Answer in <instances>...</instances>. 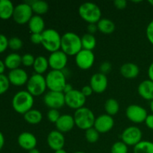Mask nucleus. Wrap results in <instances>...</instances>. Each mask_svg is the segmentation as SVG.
<instances>
[{
  "mask_svg": "<svg viewBox=\"0 0 153 153\" xmlns=\"http://www.w3.org/2000/svg\"><path fill=\"white\" fill-rule=\"evenodd\" d=\"M82 49V39L77 34L67 32L61 36V50L67 56H76Z\"/></svg>",
  "mask_w": 153,
  "mask_h": 153,
  "instance_id": "nucleus-1",
  "label": "nucleus"
},
{
  "mask_svg": "<svg viewBox=\"0 0 153 153\" xmlns=\"http://www.w3.org/2000/svg\"><path fill=\"white\" fill-rule=\"evenodd\" d=\"M34 102V97L27 91H20L15 94L11 102L13 110L23 115L32 109Z\"/></svg>",
  "mask_w": 153,
  "mask_h": 153,
  "instance_id": "nucleus-2",
  "label": "nucleus"
},
{
  "mask_svg": "<svg viewBox=\"0 0 153 153\" xmlns=\"http://www.w3.org/2000/svg\"><path fill=\"white\" fill-rule=\"evenodd\" d=\"M79 13L81 18L88 24H97L102 19L101 9L94 2L82 3L79 7Z\"/></svg>",
  "mask_w": 153,
  "mask_h": 153,
  "instance_id": "nucleus-3",
  "label": "nucleus"
},
{
  "mask_svg": "<svg viewBox=\"0 0 153 153\" xmlns=\"http://www.w3.org/2000/svg\"><path fill=\"white\" fill-rule=\"evenodd\" d=\"M73 117L76 126L85 131L94 127L96 120L94 112L87 107L76 110Z\"/></svg>",
  "mask_w": 153,
  "mask_h": 153,
  "instance_id": "nucleus-4",
  "label": "nucleus"
},
{
  "mask_svg": "<svg viewBox=\"0 0 153 153\" xmlns=\"http://www.w3.org/2000/svg\"><path fill=\"white\" fill-rule=\"evenodd\" d=\"M41 45L46 50L49 52H54L60 50L61 43V35L58 31L53 28L45 29L42 33Z\"/></svg>",
  "mask_w": 153,
  "mask_h": 153,
  "instance_id": "nucleus-5",
  "label": "nucleus"
},
{
  "mask_svg": "<svg viewBox=\"0 0 153 153\" xmlns=\"http://www.w3.org/2000/svg\"><path fill=\"white\" fill-rule=\"evenodd\" d=\"M46 86L50 91L63 92L64 86L67 84L66 75L60 70H51L46 77Z\"/></svg>",
  "mask_w": 153,
  "mask_h": 153,
  "instance_id": "nucleus-6",
  "label": "nucleus"
},
{
  "mask_svg": "<svg viewBox=\"0 0 153 153\" xmlns=\"http://www.w3.org/2000/svg\"><path fill=\"white\" fill-rule=\"evenodd\" d=\"M26 91L34 97L41 96L47 89L46 78L43 75L34 73L28 79L26 84Z\"/></svg>",
  "mask_w": 153,
  "mask_h": 153,
  "instance_id": "nucleus-7",
  "label": "nucleus"
},
{
  "mask_svg": "<svg viewBox=\"0 0 153 153\" xmlns=\"http://www.w3.org/2000/svg\"><path fill=\"white\" fill-rule=\"evenodd\" d=\"M33 16V10L31 5L27 2L20 3L15 6L13 13V19L19 25L28 23Z\"/></svg>",
  "mask_w": 153,
  "mask_h": 153,
  "instance_id": "nucleus-8",
  "label": "nucleus"
},
{
  "mask_svg": "<svg viewBox=\"0 0 153 153\" xmlns=\"http://www.w3.org/2000/svg\"><path fill=\"white\" fill-rule=\"evenodd\" d=\"M142 137L143 134L141 130L138 127L134 126L127 127L123 131L121 134L122 141L128 146H134L137 145L142 140Z\"/></svg>",
  "mask_w": 153,
  "mask_h": 153,
  "instance_id": "nucleus-9",
  "label": "nucleus"
},
{
  "mask_svg": "<svg viewBox=\"0 0 153 153\" xmlns=\"http://www.w3.org/2000/svg\"><path fill=\"white\" fill-rule=\"evenodd\" d=\"M126 115L128 120L134 123H144L148 116L147 111L142 106L138 105H130L126 108Z\"/></svg>",
  "mask_w": 153,
  "mask_h": 153,
  "instance_id": "nucleus-10",
  "label": "nucleus"
},
{
  "mask_svg": "<svg viewBox=\"0 0 153 153\" xmlns=\"http://www.w3.org/2000/svg\"><path fill=\"white\" fill-rule=\"evenodd\" d=\"M43 102L49 109L59 110L65 105V94L59 91H49L43 97Z\"/></svg>",
  "mask_w": 153,
  "mask_h": 153,
  "instance_id": "nucleus-11",
  "label": "nucleus"
},
{
  "mask_svg": "<svg viewBox=\"0 0 153 153\" xmlns=\"http://www.w3.org/2000/svg\"><path fill=\"white\" fill-rule=\"evenodd\" d=\"M86 99L82 91L73 89L70 93L65 94V105H67L70 108L76 111L85 107Z\"/></svg>",
  "mask_w": 153,
  "mask_h": 153,
  "instance_id": "nucleus-12",
  "label": "nucleus"
},
{
  "mask_svg": "<svg viewBox=\"0 0 153 153\" xmlns=\"http://www.w3.org/2000/svg\"><path fill=\"white\" fill-rule=\"evenodd\" d=\"M75 61L79 68L87 70L91 69L95 62V55L93 51L82 49L75 56Z\"/></svg>",
  "mask_w": 153,
  "mask_h": 153,
  "instance_id": "nucleus-13",
  "label": "nucleus"
},
{
  "mask_svg": "<svg viewBox=\"0 0 153 153\" xmlns=\"http://www.w3.org/2000/svg\"><path fill=\"white\" fill-rule=\"evenodd\" d=\"M49 67L52 70L63 71L68 62V56L62 50L52 52L48 58Z\"/></svg>",
  "mask_w": 153,
  "mask_h": 153,
  "instance_id": "nucleus-14",
  "label": "nucleus"
},
{
  "mask_svg": "<svg viewBox=\"0 0 153 153\" xmlns=\"http://www.w3.org/2000/svg\"><path fill=\"white\" fill-rule=\"evenodd\" d=\"M114 126V120L113 117L104 114L96 118L94 127L100 134H105L113 128Z\"/></svg>",
  "mask_w": 153,
  "mask_h": 153,
  "instance_id": "nucleus-15",
  "label": "nucleus"
},
{
  "mask_svg": "<svg viewBox=\"0 0 153 153\" xmlns=\"http://www.w3.org/2000/svg\"><path fill=\"white\" fill-rule=\"evenodd\" d=\"M108 78L106 75L101 73H97L93 75L90 80V86L94 91V93L102 94L108 88Z\"/></svg>",
  "mask_w": 153,
  "mask_h": 153,
  "instance_id": "nucleus-16",
  "label": "nucleus"
},
{
  "mask_svg": "<svg viewBox=\"0 0 153 153\" xmlns=\"http://www.w3.org/2000/svg\"><path fill=\"white\" fill-rule=\"evenodd\" d=\"M46 141L50 149L54 151H57L64 149L65 145V137L63 133L60 132L57 129L52 130L48 134Z\"/></svg>",
  "mask_w": 153,
  "mask_h": 153,
  "instance_id": "nucleus-17",
  "label": "nucleus"
},
{
  "mask_svg": "<svg viewBox=\"0 0 153 153\" xmlns=\"http://www.w3.org/2000/svg\"><path fill=\"white\" fill-rule=\"evenodd\" d=\"M7 77H8L9 82L11 85L17 87L26 85L28 79H29L28 73L25 70L22 68H17L10 70Z\"/></svg>",
  "mask_w": 153,
  "mask_h": 153,
  "instance_id": "nucleus-18",
  "label": "nucleus"
},
{
  "mask_svg": "<svg viewBox=\"0 0 153 153\" xmlns=\"http://www.w3.org/2000/svg\"><path fill=\"white\" fill-rule=\"evenodd\" d=\"M17 143L22 149L30 151L36 148L37 144V137L32 133L23 131L17 137Z\"/></svg>",
  "mask_w": 153,
  "mask_h": 153,
  "instance_id": "nucleus-19",
  "label": "nucleus"
},
{
  "mask_svg": "<svg viewBox=\"0 0 153 153\" xmlns=\"http://www.w3.org/2000/svg\"><path fill=\"white\" fill-rule=\"evenodd\" d=\"M75 126L76 123H75L74 117L70 114L61 115L58 120L55 123L57 130L63 134L71 131Z\"/></svg>",
  "mask_w": 153,
  "mask_h": 153,
  "instance_id": "nucleus-20",
  "label": "nucleus"
},
{
  "mask_svg": "<svg viewBox=\"0 0 153 153\" xmlns=\"http://www.w3.org/2000/svg\"><path fill=\"white\" fill-rule=\"evenodd\" d=\"M137 92L140 97L146 100H153V82L146 79L140 82L137 88Z\"/></svg>",
  "mask_w": 153,
  "mask_h": 153,
  "instance_id": "nucleus-21",
  "label": "nucleus"
},
{
  "mask_svg": "<svg viewBox=\"0 0 153 153\" xmlns=\"http://www.w3.org/2000/svg\"><path fill=\"white\" fill-rule=\"evenodd\" d=\"M120 71L123 77L125 79H134L138 76L140 73V69L136 64L128 62L123 64Z\"/></svg>",
  "mask_w": 153,
  "mask_h": 153,
  "instance_id": "nucleus-22",
  "label": "nucleus"
},
{
  "mask_svg": "<svg viewBox=\"0 0 153 153\" xmlns=\"http://www.w3.org/2000/svg\"><path fill=\"white\" fill-rule=\"evenodd\" d=\"M28 25L31 34H42L45 30V22L41 16L39 15H33Z\"/></svg>",
  "mask_w": 153,
  "mask_h": 153,
  "instance_id": "nucleus-23",
  "label": "nucleus"
},
{
  "mask_svg": "<svg viewBox=\"0 0 153 153\" xmlns=\"http://www.w3.org/2000/svg\"><path fill=\"white\" fill-rule=\"evenodd\" d=\"M15 6L10 0H0V19H8L13 16Z\"/></svg>",
  "mask_w": 153,
  "mask_h": 153,
  "instance_id": "nucleus-24",
  "label": "nucleus"
},
{
  "mask_svg": "<svg viewBox=\"0 0 153 153\" xmlns=\"http://www.w3.org/2000/svg\"><path fill=\"white\" fill-rule=\"evenodd\" d=\"M5 67L9 70H15L19 68V66L22 64V56L17 53H10L6 56L4 61Z\"/></svg>",
  "mask_w": 153,
  "mask_h": 153,
  "instance_id": "nucleus-25",
  "label": "nucleus"
},
{
  "mask_svg": "<svg viewBox=\"0 0 153 153\" xmlns=\"http://www.w3.org/2000/svg\"><path fill=\"white\" fill-rule=\"evenodd\" d=\"M27 3L31 5L33 13H35L36 15L41 16L47 13L49 10V4L43 0H34Z\"/></svg>",
  "mask_w": 153,
  "mask_h": 153,
  "instance_id": "nucleus-26",
  "label": "nucleus"
},
{
  "mask_svg": "<svg viewBox=\"0 0 153 153\" xmlns=\"http://www.w3.org/2000/svg\"><path fill=\"white\" fill-rule=\"evenodd\" d=\"M49 67L48 58H46V57L40 55V56L35 58V61H34V65H33V68L35 71V73L43 75V73L47 71Z\"/></svg>",
  "mask_w": 153,
  "mask_h": 153,
  "instance_id": "nucleus-27",
  "label": "nucleus"
},
{
  "mask_svg": "<svg viewBox=\"0 0 153 153\" xmlns=\"http://www.w3.org/2000/svg\"><path fill=\"white\" fill-rule=\"evenodd\" d=\"M97 24L98 27V31L103 34H111L115 30L114 22L107 18H102Z\"/></svg>",
  "mask_w": 153,
  "mask_h": 153,
  "instance_id": "nucleus-28",
  "label": "nucleus"
},
{
  "mask_svg": "<svg viewBox=\"0 0 153 153\" xmlns=\"http://www.w3.org/2000/svg\"><path fill=\"white\" fill-rule=\"evenodd\" d=\"M24 119L28 123L31 125H36L40 123L43 120V114L37 109H31L23 115Z\"/></svg>",
  "mask_w": 153,
  "mask_h": 153,
  "instance_id": "nucleus-29",
  "label": "nucleus"
},
{
  "mask_svg": "<svg viewBox=\"0 0 153 153\" xmlns=\"http://www.w3.org/2000/svg\"><path fill=\"white\" fill-rule=\"evenodd\" d=\"M104 108L106 114L110 115V116L113 117L119 112L120 104L117 100L113 98H110L105 101Z\"/></svg>",
  "mask_w": 153,
  "mask_h": 153,
  "instance_id": "nucleus-30",
  "label": "nucleus"
},
{
  "mask_svg": "<svg viewBox=\"0 0 153 153\" xmlns=\"http://www.w3.org/2000/svg\"><path fill=\"white\" fill-rule=\"evenodd\" d=\"M82 49H86V50L93 51L95 49L97 46V39L94 34H84L82 37Z\"/></svg>",
  "mask_w": 153,
  "mask_h": 153,
  "instance_id": "nucleus-31",
  "label": "nucleus"
},
{
  "mask_svg": "<svg viewBox=\"0 0 153 153\" xmlns=\"http://www.w3.org/2000/svg\"><path fill=\"white\" fill-rule=\"evenodd\" d=\"M133 153H153V142L141 140L134 146Z\"/></svg>",
  "mask_w": 153,
  "mask_h": 153,
  "instance_id": "nucleus-32",
  "label": "nucleus"
},
{
  "mask_svg": "<svg viewBox=\"0 0 153 153\" xmlns=\"http://www.w3.org/2000/svg\"><path fill=\"white\" fill-rule=\"evenodd\" d=\"M85 138L88 143H95L100 138V133L94 127H92L85 131Z\"/></svg>",
  "mask_w": 153,
  "mask_h": 153,
  "instance_id": "nucleus-33",
  "label": "nucleus"
},
{
  "mask_svg": "<svg viewBox=\"0 0 153 153\" xmlns=\"http://www.w3.org/2000/svg\"><path fill=\"white\" fill-rule=\"evenodd\" d=\"M128 146L122 140L115 142L111 148V153H128Z\"/></svg>",
  "mask_w": 153,
  "mask_h": 153,
  "instance_id": "nucleus-34",
  "label": "nucleus"
},
{
  "mask_svg": "<svg viewBox=\"0 0 153 153\" xmlns=\"http://www.w3.org/2000/svg\"><path fill=\"white\" fill-rule=\"evenodd\" d=\"M23 46V42L17 37H13L8 40V47L14 51L19 50Z\"/></svg>",
  "mask_w": 153,
  "mask_h": 153,
  "instance_id": "nucleus-35",
  "label": "nucleus"
},
{
  "mask_svg": "<svg viewBox=\"0 0 153 153\" xmlns=\"http://www.w3.org/2000/svg\"><path fill=\"white\" fill-rule=\"evenodd\" d=\"M8 77L4 74L0 75V95L7 92L10 87Z\"/></svg>",
  "mask_w": 153,
  "mask_h": 153,
  "instance_id": "nucleus-36",
  "label": "nucleus"
},
{
  "mask_svg": "<svg viewBox=\"0 0 153 153\" xmlns=\"http://www.w3.org/2000/svg\"><path fill=\"white\" fill-rule=\"evenodd\" d=\"M35 58L30 53H25L22 56V64L25 67H33Z\"/></svg>",
  "mask_w": 153,
  "mask_h": 153,
  "instance_id": "nucleus-37",
  "label": "nucleus"
},
{
  "mask_svg": "<svg viewBox=\"0 0 153 153\" xmlns=\"http://www.w3.org/2000/svg\"><path fill=\"white\" fill-rule=\"evenodd\" d=\"M60 117H61V114H60L59 111L57 109H49L47 113L48 120H49V122L52 123H56Z\"/></svg>",
  "mask_w": 153,
  "mask_h": 153,
  "instance_id": "nucleus-38",
  "label": "nucleus"
},
{
  "mask_svg": "<svg viewBox=\"0 0 153 153\" xmlns=\"http://www.w3.org/2000/svg\"><path fill=\"white\" fill-rule=\"evenodd\" d=\"M112 69V65L110 62L108 61H105L102 62L100 66V73H102V74L106 75L111 72Z\"/></svg>",
  "mask_w": 153,
  "mask_h": 153,
  "instance_id": "nucleus-39",
  "label": "nucleus"
},
{
  "mask_svg": "<svg viewBox=\"0 0 153 153\" xmlns=\"http://www.w3.org/2000/svg\"><path fill=\"white\" fill-rule=\"evenodd\" d=\"M8 47V39L4 34H0V53L4 52Z\"/></svg>",
  "mask_w": 153,
  "mask_h": 153,
  "instance_id": "nucleus-40",
  "label": "nucleus"
},
{
  "mask_svg": "<svg viewBox=\"0 0 153 153\" xmlns=\"http://www.w3.org/2000/svg\"><path fill=\"white\" fill-rule=\"evenodd\" d=\"M146 34L148 40L153 45V19L148 24L146 29Z\"/></svg>",
  "mask_w": 153,
  "mask_h": 153,
  "instance_id": "nucleus-41",
  "label": "nucleus"
},
{
  "mask_svg": "<svg viewBox=\"0 0 153 153\" xmlns=\"http://www.w3.org/2000/svg\"><path fill=\"white\" fill-rule=\"evenodd\" d=\"M30 40L33 44L39 45L42 43V34H34L32 33L30 36Z\"/></svg>",
  "mask_w": 153,
  "mask_h": 153,
  "instance_id": "nucleus-42",
  "label": "nucleus"
},
{
  "mask_svg": "<svg viewBox=\"0 0 153 153\" xmlns=\"http://www.w3.org/2000/svg\"><path fill=\"white\" fill-rule=\"evenodd\" d=\"M81 91H82L83 95L85 96L86 98L88 97H91L93 94V93H94V91H93V89L91 88V87L90 86V85L84 86L83 88H82V90H81Z\"/></svg>",
  "mask_w": 153,
  "mask_h": 153,
  "instance_id": "nucleus-43",
  "label": "nucleus"
},
{
  "mask_svg": "<svg viewBox=\"0 0 153 153\" xmlns=\"http://www.w3.org/2000/svg\"><path fill=\"white\" fill-rule=\"evenodd\" d=\"M114 4L116 8L120 9V10H123V9L126 7L127 1L126 0H115L114 1Z\"/></svg>",
  "mask_w": 153,
  "mask_h": 153,
  "instance_id": "nucleus-44",
  "label": "nucleus"
},
{
  "mask_svg": "<svg viewBox=\"0 0 153 153\" xmlns=\"http://www.w3.org/2000/svg\"><path fill=\"white\" fill-rule=\"evenodd\" d=\"M87 29H88V34H94V33H96L97 31H98V27H97V24H96V23L88 24V26H87Z\"/></svg>",
  "mask_w": 153,
  "mask_h": 153,
  "instance_id": "nucleus-45",
  "label": "nucleus"
},
{
  "mask_svg": "<svg viewBox=\"0 0 153 153\" xmlns=\"http://www.w3.org/2000/svg\"><path fill=\"white\" fill-rule=\"evenodd\" d=\"M145 124L149 128V129L153 130V114H148L146 120H145Z\"/></svg>",
  "mask_w": 153,
  "mask_h": 153,
  "instance_id": "nucleus-46",
  "label": "nucleus"
},
{
  "mask_svg": "<svg viewBox=\"0 0 153 153\" xmlns=\"http://www.w3.org/2000/svg\"><path fill=\"white\" fill-rule=\"evenodd\" d=\"M73 86H72L70 83H67L65 86H64V90H63V93H64V94H68V93H70V91H73Z\"/></svg>",
  "mask_w": 153,
  "mask_h": 153,
  "instance_id": "nucleus-47",
  "label": "nucleus"
},
{
  "mask_svg": "<svg viewBox=\"0 0 153 153\" xmlns=\"http://www.w3.org/2000/svg\"><path fill=\"white\" fill-rule=\"evenodd\" d=\"M148 76H149V79L153 82V62L148 68Z\"/></svg>",
  "mask_w": 153,
  "mask_h": 153,
  "instance_id": "nucleus-48",
  "label": "nucleus"
},
{
  "mask_svg": "<svg viewBox=\"0 0 153 153\" xmlns=\"http://www.w3.org/2000/svg\"><path fill=\"white\" fill-rule=\"evenodd\" d=\"M4 145V137L1 131H0V150L3 148Z\"/></svg>",
  "mask_w": 153,
  "mask_h": 153,
  "instance_id": "nucleus-49",
  "label": "nucleus"
},
{
  "mask_svg": "<svg viewBox=\"0 0 153 153\" xmlns=\"http://www.w3.org/2000/svg\"><path fill=\"white\" fill-rule=\"evenodd\" d=\"M5 64H4V61L0 60V75L4 74V70H5Z\"/></svg>",
  "mask_w": 153,
  "mask_h": 153,
  "instance_id": "nucleus-50",
  "label": "nucleus"
},
{
  "mask_svg": "<svg viewBox=\"0 0 153 153\" xmlns=\"http://www.w3.org/2000/svg\"><path fill=\"white\" fill-rule=\"evenodd\" d=\"M28 153H40V152L39 149H37V148H34V149H31L30 151H28Z\"/></svg>",
  "mask_w": 153,
  "mask_h": 153,
  "instance_id": "nucleus-51",
  "label": "nucleus"
},
{
  "mask_svg": "<svg viewBox=\"0 0 153 153\" xmlns=\"http://www.w3.org/2000/svg\"><path fill=\"white\" fill-rule=\"evenodd\" d=\"M54 153H67V152H66L64 149H59V150L55 151V152Z\"/></svg>",
  "mask_w": 153,
  "mask_h": 153,
  "instance_id": "nucleus-52",
  "label": "nucleus"
},
{
  "mask_svg": "<svg viewBox=\"0 0 153 153\" xmlns=\"http://www.w3.org/2000/svg\"><path fill=\"white\" fill-rule=\"evenodd\" d=\"M149 107H150V110L152 111V114H153V100L150 101V104H149Z\"/></svg>",
  "mask_w": 153,
  "mask_h": 153,
  "instance_id": "nucleus-53",
  "label": "nucleus"
},
{
  "mask_svg": "<svg viewBox=\"0 0 153 153\" xmlns=\"http://www.w3.org/2000/svg\"><path fill=\"white\" fill-rule=\"evenodd\" d=\"M149 3L151 4V5L153 6V0H149Z\"/></svg>",
  "mask_w": 153,
  "mask_h": 153,
  "instance_id": "nucleus-54",
  "label": "nucleus"
},
{
  "mask_svg": "<svg viewBox=\"0 0 153 153\" xmlns=\"http://www.w3.org/2000/svg\"><path fill=\"white\" fill-rule=\"evenodd\" d=\"M73 153H86V152H82V151H78V152H73Z\"/></svg>",
  "mask_w": 153,
  "mask_h": 153,
  "instance_id": "nucleus-55",
  "label": "nucleus"
}]
</instances>
